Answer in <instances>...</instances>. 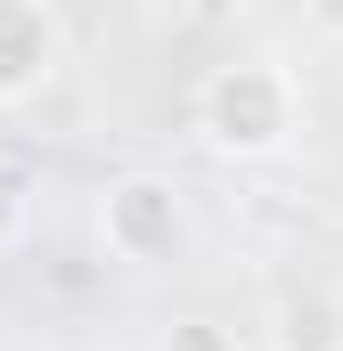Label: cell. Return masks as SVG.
Masks as SVG:
<instances>
[{
  "instance_id": "cell-7",
  "label": "cell",
  "mask_w": 343,
  "mask_h": 351,
  "mask_svg": "<svg viewBox=\"0 0 343 351\" xmlns=\"http://www.w3.org/2000/svg\"><path fill=\"white\" fill-rule=\"evenodd\" d=\"M156 8H180V0H156Z\"/></svg>"
},
{
  "instance_id": "cell-3",
  "label": "cell",
  "mask_w": 343,
  "mask_h": 351,
  "mask_svg": "<svg viewBox=\"0 0 343 351\" xmlns=\"http://www.w3.org/2000/svg\"><path fill=\"white\" fill-rule=\"evenodd\" d=\"M58 74V16L41 0H0V106H25Z\"/></svg>"
},
{
  "instance_id": "cell-4",
  "label": "cell",
  "mask_w": 343,
  "mask_h": 351,
  "mask_svg": "<svg viewBox=\"0 0 343 351\" xmlns=\"http://www.w3.org/2000/svg\"><path fill=\"white\" fill-rule=\"evenodd\" d=\"M270 351H343V294L335 286H294L270 311Z\"/></svg>"
},
{
  "instance_id": "cell-1",
  "label": "cell",
  "mask_w": 343,
  "mask_h": 351,
  "mask_svg": "<svg viewBox=\"0 0 343 351\" xmlns=\"http://www.w3.org/2000/svg\"><path fill=\"white\" fill-rule=\"evenodd\" d=\"M294 114H303V106H294V74L270 66V58L213 66L204 90H196V131H204V147L229 156V164H270V156H286Z\"/></svg>"
},
{
  "instance_id": "cell-2",
  "label": "cell",
  "mask_w": 343,
  "mask_h": 351,
  "mask_svg": "<svg viewBox=\"0 0 343 351\" xmlns=\"http://www.w3.org/2000/svg\"><path fill=\"white\" fill-rule=\"evenodd\" d=\"M180 237H188V204H180V188L164 172H123L98 188V245L115 262L147 269L164 254H180Z\"/></svg>"
},
{
  "instance_id": "cell-6",
  "label": "cell",
  "mask_w": 343,
  "mask_h": 351,
  "mask_svg": "<svg viewBox=\"0 0 343 351\" xmlns=\"http://www.w3.org/2000/svg\"><path fill=\"white\" fill-rule=\"evenodd\" d=\"M172 351H237V343H229V327H213V319H188V327H172Z\"/></svg>"
},
{
  "instance_id": "cell-5",
  "label": "cell",
  "mask_w": 343,
  "mask_h": 351,
  "mask_svg": "<svg viewBox=\"0 0 343 351\" xmlns=\"http://www.w3.org/2000/svg\"><path fill=\"white\" fill-rule=\"evenodd\" d=\"M25 229H33V196H25V180H16V172H0V254L25 245Z\"/></svg>"
}]
</instances>
